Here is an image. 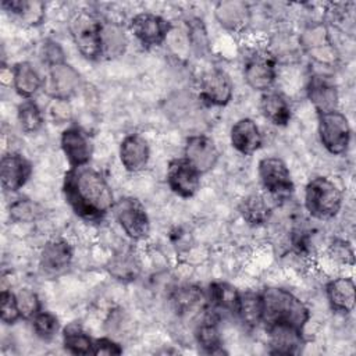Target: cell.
Returning a JSON list of instances; mask_svg holds the SVG:
<instances>
[{
  "label": "cell",
  "instance_id": "8992f818",
  "mask_svg": "<svg viewBox=\"0 0 356 356\" xmlns=\"http://www.w3.org/2000/svg\"><path fill=\"white\" fill-rule=\"evenodd\" d=\"M114 214L124 232L132 239H143L150 231V221L143 204L134 197H124L115 202Z\"/></svg>",
  "mask_w": 356,
  "mask_h": 356
},
{
  "label": "cell",
  "instance_id": "74e56055",
  "mask_svg": "<svg viewBox=\"0 0 356 356\" xmlns=\"http://www.w3.org/2000/svg\"><path fill=\"white\" fill-rule=\"evenodd\" d=\"M0 317L4 324H14L18 318H21L17 296L8 289H3L0 293Z\"/></svg>",
  "mask_w": 356,
  "mask_h": 356
},
{
  "label": "cell",
  "instance_id": "cb8c5ba5",
  "mask_svg": "<svg viewBox=\"0 0 356 356\" xmlns=\"http://www.w3.org/2000/svg\"><path fill=\"white\" fill-rule=\"evenodd\" d=\"M261 114L274 125L285 127L291 120V106L285 97L277 92H266L260 99Z\"/></svg>",
  "mask_w": 356,
  "mask_h": 356
},
{
  "label": "cell",
  "instance_id": "277c9868",
  "mask_svg": "<svg viewBox=\"0 0 356 356\" xmlns=\"http://www.w3.org/2000/svg\"><path fill=\"white\" fill-rule=\"evenodd\" d=\"M102 22L90 13L81 11L70 22V32L79 53L88 60L102 57Z\"/></svg>",
  "mask_w": 356,
  "mask_h": 356
},
{
  "label": "cell",
  "instance_id": "d6986e66",
  "mask_svg": "<svg viewBox=\"0 0 356 356\" xmlns=\"http://www.w3.org/2000/svg\"><path fill=\"white\" fill-rule=\"evenodd\" d=\"M307 97L318 113L334 111L338 107L337 86L323 74L310 76L307 83Z\"/></svg>",
  "mask_w": 356,
  "mask_h": 356
},
{
  "label": "cell",
  "instance_id": "6da1fadb",
  "mask_svg": "<svg viewBox=\"0 0 356 356\" xmlns=\"http://www.w3.org/2000/svg\"><path fill=\"white\" fill-rule=\"evenodd\" d=\"M67 203L76 216L97 222L114 207V195L104 177L88 165L71 167L63 182Z\"/></svg>",
  "mask_w": 356,
  "mask_h": 356
},
{
  "label": "cell",
  "instance_id": "4dcf8cb0",
  "mask_svg": "<svg viewBox=\"0 0 356 356\" xmlns=\"http://www.w3.org/2000/svg\"><path fill=\"white\" fill-rule=\"evenodd\" d=\"M127 39L120 25L107 22L102 25V56L108 58L118 57L124 53Z\"/></svg>",
  "mask_w": 356,
  "mask_h": 356
},
{
  "label": "cell",
  "instance_id": "4316f807",
  "mask_svg": "<svg viewBox=\"0 0 356 356\" xmlns=\"http://www.w3.org/2000/svg\"><path fill=\"white\" fill-rule=\"evenodd\" d=\"M239 214L250 227H260L270 218V206L261 195L252 193L239 203Z\"/></svg>",
  "mask_w": 356,
  "mask_h": 356
},
{
  "label": "cell",
  "instance_id": "8fae6325",
  "mask_svg": "<svg viewBox=\"0 0 356 356\" xmlns=\"http://www.w3.org/2000/svg\"><path fill=\"white\" fill-rule=\"evenodd\" d=\"M167 184L175 195L192 197L200 186V174L185 159H174L167 168Z\"/></svg>",
  "mask_w": 356,
  "mask_h": 356
},
{
  "label": "cell",
  "instance_id": "9a60e30c",
  "mask_svg": "<svg viewBox=\"0 0 356 356\" xmlns=\"http://www.w3.org/2000/svg\"><path fill=\"white\" fill-rule=\"evenodd\" d=\"M61 149L71 167L86 165L93 153L89 136L78 127H70L63 131Z\"/></svg>",
  "mask_w": 356,
  "mask_h": 356
},
{
  "label": "cell",
  "instance_id": "ac0fdd59",
  "mask_svg": "<svg viewBox=\"0 0 356 356\" xmlns=\"http://www.w3.org/2000/svg\"><path fill=\"white\" fill-rule=\"evenodd\" d=\"M300 43L312 58L320 64H334L337 60V51L328 39V33L324 26L316 25L306 29L300 38Z\"/></svg>",
  "mask_w": 356,
  "mask_h": 356
},
{
  "label": "cell",
  "instance_id": "484cf974",
  "mask_svg": "<svg viewBox=\"0 0 356 356\" xmlns=\"http://www.w3.org/2000/svg\"><path fill=\"white\" fill-rule=\"evenodd\" d=\"M196 341L202 350L207 355H222L227 353L222 349V341L218 330L217 320L213 316H207L202 323L197 324L195 331Z\"/></svg>",
  "mask_w": 356,
  "mask_h": 356
},
{
  "label": "cell",
  "instance_id": "ab89813d",
  "mask_svg": "<svg viewBox=\"0 0 356 356\" xmlns=\"http://www.w3.org/2000/svg\"><path fill=\"white\" fill-rule=\"evenodd\" d=\"M47 111L54 124H63L68 121L71 117V107L68 102L63 99H51Z\"/></svg>",
  "mask_w": 356,
  "mask_h": 356
},
{
  "label": "cell",
  "instance_id": "83f0119b",
  "mask_svg": "<svg viewBox=\"0 0 356 356\" xmlns=\"http://www.w3.org/2000/svg\"><path fill=\"white\" fill-rule=\"evenodd\" d=\"M1 7L28 25H38L44 17V7L39 1L6 0L1 3Z\"/></svg>",
  "mask_w": 356,
  "mask_h": 356
},
{
  "label": "cell",
  "instance_id": "836d02e7",
  "mask_svg": "<svg viewBox=\"0 0 356 356\" xmlns=\"http://www.w3.org/2000/svg\"><path fill=\"white\" fill-rule=\"evenodd\" d=\"M203 293L197 286L186 285L178 288L172 295V303L179 314H188L200 306Z\"/></svg>",
  "mask_w": 356,
  "mask_h": 356
},
{
  "label": "cell",
  "instance_id": "8d00e7d4",
  "mask_svg": "<svg viewBox=\"0 0 356 356\" xmlns=\"http://www.w3.org/2000/svg\"><path fill=\"white\" fill-rule=\"evenodd\" d=\"M40 207L29 199H18L10 206V217L18 222H29L40 216Z\"/></svg>",
  "mask_w": 356,
  "mask_h": 356
},
{
  "label": "cell",
  "instance_id": "7c38bea8",
  "mask_svg": "<svg viewBox=\"0 0 356 356\" xmlns=\"http://www.w3.org/2000/svg\"><path fill=\"white\" fill-rule=\"evenodd\" d=\"M234 86L229 76L221 70L203 74L199 83L200 97L211 106H225L232 97Z\"/></svg>",
  "mask_w": 356,
  "mask_h": 356
},
{
  "label": "cell",
  "instance_id": "e575fe53",
  "mask_svg": "<svg viewBox=\"0 0 356 356\" xmlns=\"http://www.w3.org/2000/svg\"><path fill=\"white\" fill-rule=\"evenodd\" d=\"M108 271L115 280L120 281H134L139 274V263L132 254L115 256L110 264Z\"/></svg>",
  "mask_w": 356,
  "mask_h": 356
},
{
  "label": "cell",
  "instance_id": "b9f144b4",
  "mask_svg": "<svg viewBox=\"0 0 356 356\" xmlns=\"http://www.w3.org/2000/svg\"><path fill=\"white\" fill-rule=\"evenodd\" d=\"M43 60L49 64V67L65 63L64 51L57 42H46L43 46Z\"/></svg>",
  "mask_w": 356,
  "mask_h": 356
},
{
  "label": "cell",
  "instance_id": "30bf717a",
  "mask_svg": "<svg viewBox=\"0 0 356 356\" xmlns=\"http://www.w3.org/2000/svg\"><path fill=\"white\" fill-rule=\"evenodd\" d=\"M220 153L216 143L206 135L189 136L185 145V160L202 175L213 170Z\"/></svg>",
  "mask_w": 356,
  "mask_h": 356
},
{
  "label": "cell",
  "instance_id": "f35d334b",
  "mask_svg": "<svg viewBox=\"0 0 356 356\" xmlns=\"http://www.w3.org/2000/svg\"><path fill=\"white\" fill-rule=\"evenodd\" d=\"M17 303L22 318H33L40 312V302L38 295L31 289H19L17 293Z\"/></svg>",
  "mask_w": 356,
  "mask_h": 356
},
{
  "label": "cell",
  "instance_id": "44dd1931",
  "mask_svg": "<svg viewBox=\"0 0 356 356\" xmlns=\"http://www.w3.org/2000/svg\"><path fill=\"white\" fill-rule=\"evenodd\" d=\"M231 145L241 154H252L261 146V134L252 118H241L231 128Z\"/></svg>",
  "mask_w": 356,
  "mask_h": 356
},
{
  "label": "cell",
  "instance_id": "d590c367",
  "mask_svg": "<svg viewBox=\"0 0 356 356\" xmlns=\"http://www.w3.org/2000/svg\"><path fill=\"white\" fill-rule=\"evenodd\" d=\"M32 327H33L35 334L40 339L49 341L57 334V331L60 328V324H58V318L51 312L40 310L32 318Z\"/></svg>",
  "mask_w": 356,
  "mask_h": 356
},
{
  "label": "cell",
  "instance_id": "f546056e",
  "mask_svg": "<svg viewBox=\"0 0 356 356\" xmlns=\"http://www.w3.org/2000/svg\"><path fill=\"white\" fill-rule=\"evenodd\" d=\"M63 345L72 355H89L93 350V341L76 323H71L63 330Z\"/></svg>",
  "mask_w": 356,
  "mask_h": 356
},
{
  "label": "cell",
  "instance_id": "603a6c76",
  "mask_svg": "<svg viewBox=\"0 0 356 356\" xmlns=\"http://www.w3.org/2000/svg\"><path fill=\"white\" fill-rule=\"evenodd\" d=\"M11 81L17 93L22 97H31L43 86L42 76L28 61H21L14 65L11 71Z\"/></svg>",
  "mask_w": 356,
  "mask_h": 356
},
{
  "label": "cell",
  "instance_id": "ffe728a7",
  "mask_svg": "<svg viewBox=\"0 0 356 356\" xmlns=\"http://www.w3.org/2000/svg\"><path fill=\"white\" fill-rule=\"evenodd\" d=\"M149 157V145L140 135L131 134L122 139L120 145V159L127 171H142L147 165Z\"/></svg>",
  "mask_w": 356,
  "mask_h": 356
},
{
  "label": "cell",
  "instance_id": "ba28073f",
  "mask_svg": "<svg viewBox=\"0 0 356 356\" xmlns=\"http://www.w3.org/2000/svg\"><path fill=\"white\" fill-rule=\"evenodd\" d=\"M259 177L263 186L275 196H286L293 191L291 171L278 157H264L259 161Z\"/></svg>",
  "mask_w": 356,
  "mask_h": 356
},
{
  "label": "cell",
  "instance_id": "7bdbcfd3",
  "mask_svg": "<svg viewBox=\"0 0 356 356\" xmlns=\"http://www.w3.org/2000/svg\"><path fill=\"white\" fill-rule=\"evenodd\" d=\"M332 249H334V256L337 259H341L345 263L346 261H350V263L353 261V252H352V249H350L348 242L341 241V242L332 245Z\"/></svg>",
  "mask_w": 356,
  "mask_h": 356
},
{
  "label": "cell",
  "instance_id": "2e32d148",
  "mask_svg": "<svg viewBox=\"0 0 356 356\" xmlns=\"http://www.w3.org/2000/svg\"><path fill=\"white\" fill-rule=\"evenodd\" d=\"M243 76L252 89L266 92L275 81V63L267 54H254L246 61Z\"/></svg>",
  "mask_w": 356,
  "mask_h": 356
},
{
  "label": "cell",
  "instance_id": "1f68e13d",
  "mask_svg": "<svg viewBox=\"0 0 356 356\" xmlns=\"http://www.w3.org/2000/svg\"><path fill=\"white\" fill-rule=\"evenodd\" d=\"M239 292L227 282H213L209 288L210 302L220 310L235 313L239 302Z\"/></svg>",
  "mask_w": 356,
  "mask_h": 356
},
{
  "label": "cell",
  "instance_id": "5bb4252c",
  "mask_svg": "<svg viewBox=\"0 0 356 356\" xmlns=\"http://www.w3.org/2000/svg\"><path fill=\"white\" fill-rule=\"evenodd\" d=\"M32 174L31 163L18 153L4 154L0 160V181L7 192L21 189Z\"/></svg>",
  "mask_w": 356,
  "mask_h": 356
},
{
  "label": "cell",
  "instance_id": "60d3db41",
  "mask_svg": "<svg viewBox=\"0 0 356 356\" xmlns=\"http://www.w3.org/2000/svg\"><path fill=\"white\" fill-rule=\"evenodd\" d=\"M122 348L120 343L110 338H99L93 341L92 355H121Z\"/></svg>",
  "mask_w": 356,
  "mask_h": 356
},
{
  "label": "cell",
  "instance_id": "d4e9b609",
  "mask_svg": "<svg viewBox=\"0 0 356 356\" xmlns=\"http://www.w3.org/2000/svg\"><path fill=\"white\" fill-rule=\"evenodd\" d=\"M216 18L224 28L239 31L249 22V10L242 1H221L216 7Z\"/></svg>",
  "mask_w": 356,
  "mask_h": 356
},
{
  "label": "cell",
  "instance_id": "9c48e42d",
  "mask_svg": "<svg viewBox=\"0 0 356 356\" xmlns=\"http://www.w3.org/2000/svg\"><path fill=\"white\" fill-rule=\"evenodd\" d=\"M78 71L67 63L49 67L47 76L43 79V90L51 99L68 100L79 88Z\"/></svg>",
  "mask_w": 356,
  "mask_h": 356
},
{
  "label": "cell",
  "instance_id": "f1b7e54d",
  "mask_svg": "<svg viewBox=\"0 0 356 356\" xmlns=\"http://www.w3.org/2000/svg\"><path fill=\"white\" fill-rule=\"evenodd\" d=\"M235 313L246 327H257L263 321L261 295L254 292L241 293Z\"/></svg>",
  "mask_w": 356,
  "mask_h": 356
},
{
  "label": "cell",
  "instance_id": "5b68a950",
  "mask_svg": "<svg viewBox=\"0 0 356 356\" xmlns=\"http://www.w3.org/2000/svg\"><path fill=\"white\" fill-rule=\"evenodd\" d=\"M318 138L331 154L345 153L350 142L348 118L338 110L318 113Z\"/></svg>",
  "mask_w": 356,
  "mask_h": 356
},
{
  "label": "cell",
  "instance_id": "7a4b0ae2",
  "mask_svg": "<svg viewBox=\"0 0 356 356\" xmlns=\"http://www.w3.org/2000/svg\"><path fill=\"white\" fill-rule=\"evenodd\" d=\"M263 321L266 327L286 324L303 330L309 320V309L293 293L284 288L270 286L261 293Z\"/></svg>",
  "mask_w": 356,
  "mask_h": 356
},
{
  "label": "cell",
  "instance_id": "7402d4cb",
  "mask_svg": "<svg viewBox=\"0 0 356 356\" xmlns=\"http://www.w3.org/2000/svg\"><path fill=\"white\" fill-rule=\"evenodd\" d=\"M331 307L339 313H350L355 307V282L352 278L339 277L327 284L325 288Z\"/></svg>",
  "mask_w": 356,
  "mask_h": 356
},
{
  "label": "cell",
  "instance_id": "52a82bcc",
  "mask_svg": "<svg viewBox=\"0 0 356 356\" xmlns=\"http://www.w3.org/2000/svg\"><path fill=\"white\" fill-rule=\"evenodd\" d=\"M170 28L168 21L153 13H139L129 22L132 35L145 47L160 46L165 40Z\"/></svg>",
  "mask_w": 356,
  "mask_h": 356
},
{
  "label": "cell",
  "instance_id": "e0dca14e",
  "mask_svg": "<svg viewBox=\"0 0 356 356\" xmlns=\"http://www.w3.org/2000/svg\"><path fill=\"white\" fill-rule=\"evenodd\" d=\"M270 352L274 355H298L303 348L302 330L286 324L267 327Z\"/></svg>",
  "mask_w": 356,
  "mask_h": 356
},
{
  "label": "cell",
  "instance_id": "4fadbf2b",
  "mask_svg": "<svg viewBox=\"0 0 356 356\" xmlns=\"http://www.w3.org/2000/svg\"><path fill=\"white\" fill-rule=\"evenodd\" d=\"M72 248L64 239L49 241L40 252V267L49 277L64 274L72 263Z\"/></svg>",
  "mask_w": 356,
  "mask_h": 356
},
{
  "label": "cell",
  "instance_id": "d6a6232c",
  "mask_svg": "<svg viewBox=\"0 0 356 356\" xmlns=\"http://www.w3.org/2000/svg\"><path fill=\"white\" fill-rule=\"evenodd\" d=\"M17 118L19 128L25 134H35L43 125V114L38 104L32 100H25L18 106Z\"/></svg>",
  "mask_w": 356,
  "mask_h": 356
},
{
  "label": "cell",
  "instance_id": "3957f363",
  "mask_svg": "<svg viewBox=\"0 0 356 356\" xmlns=\"http://www.w3.org/2000/svg\"><path fill=\"white\" fill-rule=\"evenodd\" d=\"M305 206L314 218L330 220L341 210L342 193L330 178L316 177L306 185Z\"/></svg>",
  "mask_w": 356,
  "mask_h": 356
}]
</instances>
